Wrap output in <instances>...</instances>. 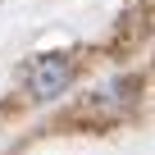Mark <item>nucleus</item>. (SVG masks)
Instances as JSON below:
<instances>
[{"label": "nucleus", "instance_id": "f257e3e1", "mask_svg": "<svg viewBox=\"0 0 155 155\" xmlns=\"http://www.w3.org/2000/svg\"><path fill=\"white\" fill-rule=\"evenodd\" d=\"M68 78H73V68H68L64 55H37V59L28 64V87H32L37 101H55V96L68 87Z\"/></svg>", "mask_w": 155, "mask_h": 155}]
</instances>
